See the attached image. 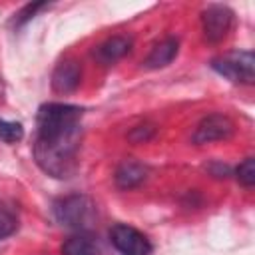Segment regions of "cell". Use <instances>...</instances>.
Returning a JSON list of instances; mask_svg holds the SVG:
<instances>
[{"instance_id":"12","label":"cell","mask_w":255,"mask_h":255,"mask_svg":"<svg viewBox=\"0 0 255 255\" xmlns=\"http://www.w3.org/2000/svg\"><path fill=\"white\" fill-rule=\"evenodd\" d=\"M235 177L243 187L251 189L255 185V159L253 157H245L239 163V167L235 169Z\"/></svg>"},{"instance_id":"3","label":"cell","mask_w":255,"mask_h":255,"mask_svg":"<svg viewBox=\"0 0 255 255\" xmlns=\"http://www.w3.org/2000/svg\"><path fill=\"white\" fill-rule=\"evenodd\" d=\"M211 68L233 84L251 86L255 80V58L251 50H231L211 60Z\"/></svg>"},{"instance_id":"17","label":"cell","mask_w":255,"mask_h":255,"mask_svg":"<svg viewBox=\"0 0 255 255\" xmlns=\"http://www.w3.org/2000/svg\"><path fill=\"white\" fill-rule=\"evenodd\" d=\"M2 88H4V86H2V78H0V94H2Z\"/></svg>"},{"instance_id":"15","label":"cell","mask_w":255,"mask_h":255,"mask_svg":"<svg viewBox=\"0 0 255 255\" xmlns=\"http://www.w3.org/2000/svg\"><path fill=\"white\" fill-rule=\"evenodd\" d=\"M46 2H34V4H26L20 12L14 14V26H24L26 22H30L42 8H46Z\"/></svg>"},{"instance_id":"11","label":"cell","mask_w":255,"mask_h":255,"mask_svg":"<svg viewBox=\"0 0 255 255\" xmlns=\"http://www.w3.org/2000/svg\"><path fill=\"white\" fill-rule=\"evenodd\" d=\"M62 255H104L98 237L80 231L62 243Z\"/></svg>"},{"instance_id":"4","label":"cell","mask_w":255,"mask_h":255,"mask_svg":"<svg viewBox=\"0 0 255 255\" xmlns=\"http://www.w3.org/2000/svg\"><path fill=\"white\" fill-rule=\"evenodd\" d=\"M110 241L114 249L122 255H151L153 253L151 241L141 231H137L135 227L128 223H116L110 229Z\"/></svg>"},{"instance_id":"16","label":"cell","mask_w":255,"mask_h":255,"mask_svg":"<svg viewBox=\"0 0 255 255\" xmlns=\"http://www.w3.org/2000/svg\"><path fill=\"white\" fill-rule=\"evenodd\" d=\"M153 133H155L153 126H137V128H133L129 131V139L135 141V143H141V141H147Z\"/></svg>"},{"instance_id":"9","label":"cell","mask_w":255,"mask_h":255,"mask_svg":"<svg viewBox=\"0 0 255 255\" xmlns=\"http://www.w3.org/2000/svg\"><path fill=\"white\" fill-rule=\"evenodd\" d=\"M131 46H133V40L131 36H124V34H118V36H112L108 38L106 42H102L96 50V58L102 62V64H114L118 60H122L124 56H128L131 52Z\"/></svg>"},{"instance_id":"2","label":"cell","mask_w":255,"mask_h":255,"mask_svg":"<svg viewBox=\"0 0 255 255\" xmlns=\"http://www.w3.org/2000/svg\"><path fill=\"white\" fill-rule=\"evenodd\" d=\"M52 215L64 227L84 231L96 217V205L88 195L72 193V195L60 197L54 201Z\"/></svg>"},{"instance_id":"14","label":"cell","mask_w":255,"mask_h":255,"mask_svg":"<svg viewBox=\"0 0 255 255\" xmlns=\"http://www.w3.org/2000/svg\"><path fill=\"white\" fill-rule=\"evenodd\" d=\"M18 229V217L12 209L0 205V239L10 237Z\"/></svg>"},{"instance_id":"8","label":"cell","mask_w":255,"mask_h":255,"mask_svg":"<svg viewBox=\"0 0 255 255\" xmlns=\"http://www.w3.org/2000/svg\"><path fill=\"white\" fill-rule=\"evenodd\" d=\"M149 175V167L141 161H135V159H124L118 169H116V185L120 189H133L137 185H141Z\"/></svg>"},{"instance_id":"13","label":"cell","mask_w":255,"mask_h":255,"mask_svg":"<svg viewBox=\"0 0 255 255\" xmlns=\"http://www.w3.org/2000/svg\"><path fill=\"white\" fill-rule=\"evenodd\" d=\"M24 137V128L20 122L0 120V139L6 143H16Z\"/></svg>"},{"instance_id":"7","label":"cell","mask_w":255,"mask_h":255,"mask_svg":"<svg viewBox=\"0 0 255 255\" xmlns=\"http://www.w3.org/2000/svg\"><path fill=\"white\" fill-rule=\"evenodd\" d=\"M82 82V66L76 60H64L56 66L52 74V88L58 94L74 92Z\"/></svg>"},{"instance_id":"6","label":"cell","mask_w":255,"mask_h":255,"mask_svg":"<svg viewBox=\"0 0 255 255\" xmlns=\"http://www.w3.org/2000/svg\"><path fill=\"white\" fill-rule=\"evenodd\" d=\"M233 129H235V126H233L229 116H225V114H209L195 126L191 141L195 145H203V143H211V141H223V139L231 137Z\"/></svg>"},{"instance_id":"10","label":"cell","mask_w":255,"mask_h":255,"mask_svg":"<svg viewBox=\"0 0 255 255\" xmlns=\"http://www.w3.org/2000/svg\"><path fill=\"white\" fill-rule=\"evenodd\" d=\"M177 52H179V40L173 38V36H167V38H163L161 42H157V44L151 48V52L147 54L143 66L149 68V70L165 68V66H169V64L175 60Z\"/></svg>"},{"instance_id":"1","label":"cell","mask_w":255,"mask_h":255,"mask_svg":"<svg viewBox=\"0 0 255 255\" xmlns=\"http://www.w3.org/2000/svg\"><path fill=\"white\" fill-rule=\"evenodd\" d=\"M84 108L50 102L38 108L34 159L38 167L56 179H68L78 169Z\"/></svg>"},{"instance_id":"5","label":"cell","mask_w":255,"mask_h":255,"mask_svg":"<svg viewBox=\"0 0 255 255\" xmlns=\"http://www.w3.org/2000/svg\"><path fill=\"white\" fill-rule=\"evenodd\" d=\"M233 20H235V14L229 6L209 4L201 12V28H203V34H205L207 42L217 44V42L225 40L227 34L231 32V28H233Z\"/></svg>"}]
</instances>
